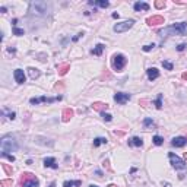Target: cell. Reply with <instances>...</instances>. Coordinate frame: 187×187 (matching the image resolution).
<instances>
[{
    "label": "cell",
    "mask_w": 187,
    "mask_h": 187,
    "mask_svg": "<svg viewBox=\"0 0 187 187\" xmlns=\"http://www.w3.org/2000/svg\"><path fill=\"white\" fill-rule=\"evenodd\" d=\"M57 69H59V75L60 76H64L69 70H70V64L69 63H63V64H57Z\"/></svg>",
    "instance_id": "cell-17"
},
{
    "label": "cell",
    "mask_w": 187,
    "mask_h": 187,
    "mask_svg": "<svg viewBox=\"0 0 187 187\" xmlns=\"http://www.w3.org/2000/svg\"><path fill=\"white\" fill-rule=\"evenodd\" d=\"M92 108L95 110V111L104 113V110L108 108V104H104V102H94V104H92Z\"/></svg>",
    "instance_id": "cell-20"
},
{
    "label": "cell",
    "mask_w": 187,
    "mask_h": 187,
    "mask_svg": "<svg viewBox=\"0 0 187 187\" xmlns=\"http://www.w3.org/2000/svg\"><path fill=\"white\" fill-rule=\"evenodd\" d=\"M162 37L165 35H186L187 34V23L186 22H178V23H174V25L162 29L159 32Z\"/></svg>",
    "instance_id": "cell-1"
},
{
    "label": "cell",
    "mask_w": 187,
    "mask_h": 187,
    "mask_svg": "<svg viewBox=\"0 0 187 187\" xmlns=\"http://www.w3.org/2000/svg\"><path fill=\"white\" fill-rule=\"evenodd\" d=\"M102 165H104V167H107V168L110 170V161H108V159H105V161L102 162Z\"/></svg>",
    "instance_id": "cell-38"
},
{
    "label": "cell",
    "mask_w": 187,
    "mask_h": 187,
    "mask_svg": "<svg viewBox=\"0 0 187 187\" xmlns=\"http://www.w3.org/2000/svg\"><path fill=\"white\" fill-rule=\"evenodd\" d=\"M13 78H15L16 83H19V85L25 83V81H27L25 73H23V70H22V69H16V70H15V72H13Z\"/></svg>",
    "instance_id": "cell-11"
},
{
    "label": "cell",
    "mask_w": 187,
    "mask_h": 187,
    "mask_svg": "<svg viewBox=\"0 0 187 187\" xmlns=\"http://www.w3.org/2000/svg\"><path fill=\"white\" fill-rule=\"evenodd\" d=\"M82 35H83V34H78L76 37H73V40H72V41H78V40H79V38H81Z\"/></svg>",
    "instance_id": "cell-39"
},
{
    "label": "cell",
    "mask_w": 187,
    "mask_h": 187,
    "mask_svg": "<svg viewBox=\"0 0 187 187\" xmlns=\"http://www.w3.org/2000/svg\"><path fill=\"white\" fill-rule=\"evenodd\" d=\"M184 159L187 161V152H184Z\"/></svg>",
    "instance_id": "cell-47"
},
{
    "label": "cell",
    "mask_w": 187,
    "mask_h": 187,
    "mask_svg": "<svg viewBox=\"0 0 187 187\" xmlns=\"http://www.w3.org/2000/svg\"><path fill=\"white\" fill-rule=\"evenodd\" d=\"M61 100V95H59V97H54V98H48V97H40V98H31L29 100V102L32 104V105H37V104H40V102H56V101H60Z\"/></svg>",
    "instance_id": "cell-8"
},
{
    "label": "cell",
    "mask_w": 187,
    "mask_h": 187,
    "mask_svg": "<svg viewBox=\"0 0 187 187\" xmlns=\"http://www.w3.org/2000/svg\"><path fill=\"white\" fill-rule=\"evenodd\" d=\"M130 98H132V95H130V94H126V92H117L114 95V101L117 104H121V105L126 104Z\"/></svg>",
    "instance_id": "cell-9"
},
{
    "label": "cell",
    "mask_w": 187,
    "mask_h": 187,
    "mask_svg": "<svg viewBox=\"0 0 187 187\" xmlns=\"http://www.w3.org/2000/svg\"><path fill=\"white\" fill-rule=\"evenodd\" d=\"M8 51H9V53H15L16 50H15V48H12V47H10V48H8Z\"/></svg>",
    "instance_id": "cell-44"
},
{
    "label": "cell",
    "mask_w": 187,
    "mask_h": 187,
    "mask_svg": "<svg viewBox=\"0 0 187 187\" xmlns=\"http://www.w3.org/2000/svg\"><path fill=\"white\" fill-rule=\"evenodd\" d=\"M168 156H170V161H171V165H173L175 170H184V168H186V162H184L181 158H178L174 152H170Z\"/></svg>",
    "instance_id": "cell-6"
},
{
    "label": "cell",
    "mask_w": 187,
    "mask_h": 187,
    "mask_svg": "<svg viewBox=\"0 0 187 187\" xmlns=\"http://www.w3.org/2000/svg\"><path fill=\"white\" fill-rule=\"evenodd\" d=\"M12 184H13L12 178L10 180H2V181H0V186H2V187H12Z\"/></svg>",
    "instance_id": "cell-28"
},
{
    "label": "cell",
    "mask_w": 187,
    "mask_h": 187,
    "mask_svg": "<svg viewBox=\"0 0 187 187\" xmlns=\"http://www.w3.org/2000/svg\"><path fill=\"white\" fill-rule=\"evenodd\" d=\"M111 63H113L114 70H117V72H121V70L124 69V66H126V63H127V59H126L124 54H120V53H119V54H114V56H113Z\"/></svg>",
    "instance_id": "cell-5"
},
{
    "label": "cell",
    "mask_w": 187,
    "mask_h": 187,
    "mask_svg": "<svg viewBox=\"0 0 187 187\" xmlns=\"http://www.w3.org/2000/svg\"><path fill=\"white\" fill-rule=\"evenodd\" d=\"M108 187H117V186H115V184H110Z\"/></svg>",
    "instance_id": "cell-49"
},
{
    "label": "cell",
    "mask_w": 187,
    "mask_h": 187,
    "mask_svg": "<svg viewBox=\"0 0 187 187\" xmlns=\"http://www.w3.org/2000/svg\"><path fill=\"white\" fill-rule=\"evenodd\" d=\"M0 12H2V13H6V12H8V9H6L5 6H2V8H0Z\"/></svg>",
    "instance_id": "cell-40"
},
{
    "label": "cell",
    "mask_w": 187,
    "mask_h": 187,
    "mask_svg": "<svg viewBox=\"0 0 187 187\" xmlns=\"http://www.w3.org/2000/svg\"><path fill=\"white\" fill-rule=\"evenodd\" d=\"M104 48H105V45H104V44H97V45H95V48H92L91 53H92L94 56H101L102 51H104Z\"/></svg>",
    "instance_id": "cell-21"
},
{
    "label": "cell",
    "mask_w": 187,
    "mask_h": 187,
    "mask_svg": "<svg viewBox=\"0 0 187 187\" xmlns=\"http://www.w3.org/2000/svg\"><path fill=\"white\" fill-rule=\"evenodd\" d=\"M186 47H187V45H186V44H180V45H178V47H177V51H183V50H184V48H186Z\"/></svg>",
    "instance_id": "cell-36"
},
{
    "label": "cell",
    "mask_w": 187,
    "mask_h": 187,
    "mask_svg": "<svg viewBox=\"0 0 187 187\" xmlns=\"http://www.w3.org/2000/svg\"><path fill=\"white\" fill-rule=\"evenodd\" d=\"M186 143H187V137H184V136H177L171 140V145L175 148H183Z\"/></svg>",
    "instance_id": "cell-12"
},
{
    "label": "cell",
    "mask_w": 187,
    "mask_h": 187,
    "mask_svg": "<svg viewBox=\"0 0 187 187\" xmlns=\"http://www.w3.org/2000/svg\"><path fill=\"white\" fill-rule=\"evenodd\" d=\"M2 156H3V158H8V159H9L10 162H13V161L16 159V158H15L13 155H10V154H8V152H2Z\"/></svg>",
    "instance_id": "cell-32"
},
{
    "label": "cell",
    "mask_w": 187,
    "mask_h": 187,
    "mask_svg": "<svg viewBox=\"0 0 187 187\" xmlns=\"http://www.w3.org/2000/svg\"><path fill=\"white\" fill-rule=\"evenodd\" d=\"M44 167H45V168H54V170L59 168V165L56 164V159H54L53 156H48V158L44 159Z\"/></svg>",
    "instance_id": "cell-14"
},
{
    "label": "cell",
    "mask_w": 187,
    "mask_h": 187,
    "mask_svg": "<svg viewBox=\"0 0 187 187\" xmlns=\"http://www.w3.org/2000/svg\"><path fill=\"white\" fill-rule=\"evenodd\" d=\"M15 117H16V113H9V120H15Z\"/></svg>",
    "instance_id": "cell-37"
},
{
    "label": "cell",
    "mask_w": 187,
    "mask_h": 187,
    "mask_svg": "<svg viewBox=\"0 0 187 187\" xmlns=\"http://www.w3.org/2000/svg\"><path fill=\"white\" fill-rule=\"evenodd\" d=\"M50 187H54V183H53V184H51V186H50Z\"/></svg>",
    "instance_id": "cell-50"
},
{
    "label": "cell",
    "mask_w": 187,
    "mask_h": 187,
    "mask_svg": "<svg viewBox=\"0 0 187 187\" xmlns=\"http://www.w3.org/2000/svg\"><path fill=\"white\" fill-rule=\"evenodd\" d=\"M107 142H108L107 137H95V139H94V146L98 148L100 145H105Z\"/></svg>",
    "instance_id": "cell-23"
},
{
    "label": "cell",
    "mask_w": 187,
    "mask_h": 187,
    "mask_svg": "<svg viewBox=\"0 0 187 187\" xmlns=\"http://www.w3.org/2000/svg\"><path fill=\"white\" fill-rule=\"evenodd\" d=\"M134 20L133 19H129V20H124V22H120V23H115L114 25V32H124V31H129L132 27H133Z\"/></svg>",
    "instance_id": "cell-7"
},
{
    "label": "cell",
    "mask_w": 187,
    "mask_h": 187,
    "mask_svg": "<svg viewBox=\"0 0 187 187\" xmlns=\"http://www.w3.org/2000/svg\"><path fill=\"white\" fill-rule=\"evenodd\" d=\"M73 110L72 108H66V110H63V113H61V120L64 121V123H67V121H70V119L73 117Z\"/></svg>",
    "instance_id": "cell-15"
},
{
    "label": "cell",
    "mask_w": 187,
    "mask_h": 187,
    "mask_svg": "<svg viewBox=\"0 0 187 187\" xmlns=\"http://www.w3.org/2000/svg\"><path fill=\"white\" fill-rule=\"evenodd\" d=\"M19 184L20 187H38L40 181L32 173H23L19 178Z\"/></svg>",
    "instance_id": "cell-3"
},
{
    "label": "cell",
    "mask_w": 187,
    "mask_h": 187,
    "mask_svg": "<svg viewBox=\"0 0 187 187\" xmlns=\"http://www.w3.org/2000/svg\"><path fill=\"white\" fill-rule=\"evenodd\" d=\"M146 75H148V79H149V81H155V79L159 78V70H158L156 67H151V69L146 70Z\"/></svg>",
    "instance_id": "cell-13"
},
{
    "label": "cell",
    "mask_w": 187,
    "mask_h": 187,
    "mask_svg": "<svg viewBox=\"0 0 187 187\" xmlns=\"http://www.w3.org/2000/svg\"><path fill=\"white\" fill-rule=\"evenodd\" d=\"M155 107L159 110V108H162V94H159L158 95V98L155 100Z\"/></svg>",
    "instance_id": "cell-27"
},
{
    "label": "cell",
    "mask_w": 187,
    "mask_h": 187,
    "mask_svg": "<svg viewBox=\"0 0 187 187\" xmlns=\"http://www.w3.org/2000/svg\"><path fill=\"white\" fill-rule=\"evenodd\" d=\"M154 47H155L154 44H148V45H143V47H142V50H143V51H151Z\"/></svg>",
    "instance_id": "cell-35"
},
{
    "label": "cell",
    "mask_w": 187,
    "mask_h": 187,
    "mask_svg": "<svg viewBox=\"0 0 187 187\" xmlns=\"http://www.w3.org/2000/svg\"><path fill=\"white\" fill-rule=\"evenodd\" d=\"M2 167H3V170H5V173H6L8 175H12V173H13L12 167H9L8 164H2Z\"/></svg>",
    "instance_id": "cell-29"
},
{
    "label": "cell",
    "mask_w": 187,
    "mask_h": 187,
    "mask_svg": "<svg viewBox=\"0 0 187 187\" xmlns=\"http://www.w3.org/2000/svg\"><path fill=\"white\" fill-rule=\"evenodd\" d=\"M181 79H183V81H187V73H186V72L181 75Z\"/></svg>",
    "instance_id": "cell-42"
},
{
    "label": "cell",
    "mask_w": 187,
    "mask_h": 187,
    "mask_svg": "<svg viewBox=\"0 0 187 187\" xmlns=\"http://www.w3.org/2000/svg\"><path fill=\"white\" fill-rule=\"evenodd\" d=\"M165 20H164V16L161 15H155V16H151L146 19V23L149 27H155V25H161V23H164Z\"/></svg>",
    "instance_id": "cell-10"
},
{
    "label": "cell",
    "mask_w": 187,
    "mask_h": 187,
    "mask_svg": "<svg viewBox=\"0 0 187 187\" xmlns=\"http://www.w3.org/2000/svg\"><path fill=\"white\" fill-rule=\"evenodd\" d=\"M89 187H98V186H97V184H91Z\"/></svg>",
    "instance_id": "cell-48"
},
{
    "label": "cell",
    "mask_w": 187,
    "mask_h": 187,
    "mask_svg": "<svg viewBox=\"0 0 187 187\" xmlns=\"http://www.w3.org/2000/svg\"><path fill=\"white\" fill-rule=\"evenodd\" d=\"M81 184H82L81 180H76V181H64L63 187H79Z\"/></svg>",
    "instance_id": "cell-24"
},
{
    "label": "cell",
    "mask_w": 187,
    "mask_h": 187,
    "mask_svg": "<svg viewBox=\"0 0 187 187\" xmlns=\"http://www.w3.org/2000/svg\"><path fill=\"white\" fill-rule=\"evenodd\" d=\"M101 117H102V119H104L105 121H111V120H113V115H111V114H108V113H105V111H104V113H101Z\"/></svg>",
    "instance_id": "cell-31"
},
{
    "label": "cell",
    "mask_w": 187,
    "mask_h": 187,
    "mask_svg": "<svg viewBox=\"0 0 187 187\" xmlns=\"http://www.w3.org/2000/svg\"><path fill=\"white\" fill-rule=\"evenodd\" d=\"M133 9H134L136 12H140V10H149V5L145 3V2H136V3L133 5Z\"/></svg>",
    "instance_id": "cell-16"
},
{
    "label": "cell",
    "mask_w": 187,
    "mask_h": 187,
    "mask_svg": "<svg viewBox=\"0 0 187 187\" xmlns=\"http://www.w3.org/2000/svg\"><path fill=\"white\" fill-rule=\"evenodd\" d=\"M143 127L145 129H152V127H155V123L151 119H148V117H146V119L143 120Z\"/></svg>",
    "instance_id": "cell-26"
},
{
    "label": "cell",
    "mask_w": 187,
    "mask_h": 187,
    "mask_svg": "<svg viewBox=\"0 0 187 187\" xmlns=\"http://www.w3.org/2000/svg\"><path fill=\"white\" fill-rule=\"evenodd\" d=\"M50 5H47L45 2H31L29 5V13L31 15H42L45 16L48 13Z\"/></svg>",
    "instance_id": "cell-4"
},
{
    "label": "cell",
    "mask_w": 187,
    "mask_h": 187,
    "mask_svg": "<svg viewBox=\"0 0 187 187\" xmlns=\"http://www.w3.org/2000/svg\"><path fill=\"white\" fill-rule=\"evenodd\" d=\"M95 174H97L98 177H101V175H102V173H101V171H95Z\"/></svg>",
    "instance_id": "cell-46"
},
{
    "label": "cell",
    "mask_w": 187,
    "mask_h": 187,
    "mask_svg": "<svg viewBox=\"0 0 187 187\" xmlns=\"http://www.w3.org/2000/svg\"><path fill=\"white\" fill-rule=\"evenodd\" d=\"M152 142H154V145H156V146H161V145L164 143V137H162V136H159V134H156V136H154Z\"/></svg>",
    "instance_id": "cell-25"
},
{
    "label": "cell",
    "mask_w": 187,
    "mask_h": 187,
    "mask_svg": "<svg viewBox=\"0 0 187 187\" xmlns=\"http://www.w3.org/2000/svg\"><path fill=\"white\" fill-rule=\"evenodd\" d=\"M28 73H29V78L31 79H37V78H40V75H41V72L38 69H35V67H28Z\"/></svg>",
    "instance_id": "cell-22"
},
{
    "label": "cell",
    "mask_w": 187,
    "mask_h": 187,
    "mask_svg": "<svg viewBox=\"0 0 187 187\" xmlns=\"http://www.w3.org/2000/svg\"><path fill=\"white\" fill-rule=\"evenodd\" d=\"M162 66L165 67L167 70H173V69H174L173 63H171V61H167V60H164V61H162Z\"/></svg>",
    "instance_id": "cell-30"
},
{
    "label": "cell",
    "mask_w": 187,
    "mask_h": 187,
    "mask_svg": "<svg viewBox=\"0 0 187 187\" xmlns=\"http://www.w3.org/2000/svg\"><path fill=\"white\" fill-rule=\"evenodd\" d=\"M114 134H119V136H123V134H124V132H117V130H114Z\"/></svg>",
    "instance_id": "cell-41"
},
{
    "label": "cell",
    "mask_w": 187,
    "mask_h": 187,
    "mask_svg": "<svg viewBox=\"0 0 187 187\" xmlns=\"http://www.w3.org/2000/svg\"><path fill=\"white\" fill-rule=\"evenodd\" d=\"M143 145V140H142V137H139V136H134V137H132L130 140H129V146H142Z\"/></svg>",
    "instance_id": "cell-18"
},
{
    "label": "cell",
    "mask_w": 187,
    "mask_h": 187,
    "mask_svg": "<svg viewBox=\"0 0 187 187\" xmlns=\"http://www.w3.org/2000/svg\"><path fill=\"white\" fill-rule=\"evenodd\" d=\"M162 186H164V187H171V184H170V183H162Z\"/></svg>",
    "instance_id": "cell-43"
},
{
    "label": "cell",
    "mask_w": 187,
    "mask_h": 187,
    "mask_svg": "<svg viewBox=\"0 0 187 187\" xmlns=\"http://www.w3.org/2000/svg\"><path fill=\"white\" fill-rule=\"evenodd\" d=\"M0 148H2V152H15L18 151V142L10 134H6L0 140Z\"/></svg>",
    "instance_id": "cell-2"
},
{
    "label": "cell",
    "mask_w": 187,
    "mask_h": 187,
    "mask_svg": "<svg viewBox=\"0 0 187 187\" xmlns=\"http://www.w3.org/2000/svg\"><path fill=\"white\" fill-rule=\"evenodd\" d=\"M13 34L19 37V35H23V34H25V32H23V29H19L18 27H13Z\"/></svg>",
    "instance_id": "cell-34"
},
{
    "label": "cell",
    "mask_w": 187,
    "mask_h": 187,
    "mask_svg": "<svg viewBox=\"0 0 187 187\" xmlns=\"http://www.w3.org/2000/svg\"><path fill=\"white\" fill-rule=\"evenodd\" d=\"M113 18L114 19H119V13H113Z\"/></svg>",
    "instance_id": "cell-45"
},
{
    "label": "cell",
    "mask_w": 187,
    "mask_h": 187,
    "mask_svg": "<svg viewBox=\"0 0 187 187\" xmlns=\"http://www.w3.org/2000/svg\"><path fill=\"white\" fill-rule=\"evenodd\" d=\"M89 5H97V6H100L102 9L110 6V3L107 2V0H89Z\"/></svg>",
    "instance_id": "cell-19"
},
{
    "label": "cell",
    "mask_w": 187,
    "mask_h": 187,
    "mask_svg": "<svg viewBox=\"0 0 187 187\" xmlns=\"http://www.w3.org/2000/svg\"><path fill=\"white\" fill-rule=\"evenodd\" d=\"M155 8H156V9L165 8V2H162V0H156V2H155Z\"/></svg>",
    "instance_id": "cell-33"
}]
</instances>
